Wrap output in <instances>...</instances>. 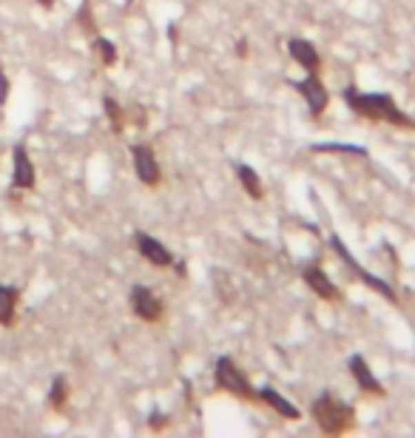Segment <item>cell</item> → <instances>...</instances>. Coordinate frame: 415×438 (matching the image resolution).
I'll list each match as a JSON object with an SVG mask.
<instances>
[{
  "mask_svg": "<svg viewBox=\"0 0 415 438\" xmlns=\"http://www.w3.org/2000/svg\"><path fill=\"white\" fill-rule=\"evenodd\" d=\"M344 103L367 120L393 123V126H401V128H415V120H409L407 114L389 100V94H361V91H356L350 86V88H344Z\"/></svg>",
  "mask_w": 415,
  "mask_h": 438,
  "instance_id": "cell-1",
  "label": "cell"
},
{
  "mask_svg": "<svg viewBox=\"0 0 415 438\" xmlns=\"http://www.w3.org/2000/svg\"><path fill=\"white\" fill-rule=\"evenodd\" d=\"M313 419L318 424L321 432H327V435H344V432H350L356 427V412L350 404H344L333 396H321L313 401Z\"/></svg>",
  "mask_w": 415,
  "mask_h": 438,
  "instance_id": "cell-2",
  "label": "cell"
},
{
  "mask_svg": "<svg viewBox=\"0 0 415 438\" xmlns=\"http://www.w3.org/2000/svg\"><path fill=\"white\" fill-rule=\"evenodd\" d=\"M214 373H216V384L227 393H234L239 399H247V401H256L259 399V390H253L250 381L245 379V373L239 370V364L227 356H219L216 364H214Z\"/></svg>",
  "mask_w": 415,
  "mask_h": 438,
  "instance_id": "cell-3",
  "label": "cell"
},
{
  "mask_svg": "<svg viewBox=\"0 0 415 438\" xmlns=\"http://www.w3.org/2000/svg\"><path fill=\"white\" fill-rule=\"evenodd\" d=\"M330 242H333V250H336V253H338V257H341V262H344V265H347L350 270H356V276H358V279H361V282H364L367 288H373L376 293H381L384 299H389V302H398V296H396V290H393V288H389V285H387L384 279H378V276H373L370 270H364V268H361V265L356 262V257H353V253H350L347 248H344V242H341L338 237H333Z\"/></svg>",
  "mask_w": 415,
  "mask_h": 438,
  "instance_id": "cell-4",
  "label": "cell"
},
{
  "mask_svg": "<svg viewBox=\"0 0 415 438\" xmlns=\"http://www.w3.org/2000/svg\"><path fill=\"white\" fill-rule=\"evenodd\" d=\"M131 308H134V313L140 316L143 321H159L165 316V305H163V299H159L151 288H145V285H134L131 288Z\"/></svg>",
  "mask_w": 415,
  "mask_h": 438,
  "instance_id": "cell-5",
  "label": "cell"
},
{
  "mask_svg": "<svg viewBox=\"0 0 415 438\" xmlns=\"http://www.w3.org/2000/svg\"><path fill=\"white\" fill-rule=\"evenodd\" d=\"M134 171H136V177H140V182H145L148 188H154V186H159L163 182V171H159V163H156V157H154V151H151V146H134Z\"/></svg>",
  "mask_w": 415,
  "mask_h": 438,
  "instance_id": "cell-6",
  "label": "cell"
},
{
  "mask_svg": "<svg viewBox=\"0 0 415 438\" xmlns=\"http://www.w3.org/2000/svg\"><path fill=\"white\" fill-rule=\"evenodd\" d=\"M12 163H14V168H12V188H17V191H32L34 182H37V177H34V166H32L29 151L23 148V146H14Z\"/></svg>",
  "mask_w": 415,
  "mask_h": 438,
  "instance_id": "cell-7",
  "label": "cell"
},
{
  "mask_svg": "<svg viewBox=\"0 0 415 438\" xmlns=\"http://www.w3.org/2000/svg\"><path fill=\"white\" fill-rule=\"evenodd\" d=\"M134 245H136V250H140L151 265H156V268H171V265H174V253H171L163 242H159V239H154L151 234L136 230V234H134Z\"/></svg>",
  "mask_w": 415,
  "mask_h": 438,
  "instance_id": "cell-8",
  "label": "cell"
},
{
  "mask_svg": "<svg viewBox=\"0 0 415 438\" xmlns=\"http://www.w3.org/2000/svg\"><path fill=\"white\" fill-rule=\"evenodd\" d=\"M296 88L302 91V97H305V103H307V108H310V114L313 117H321L325 114V108H327V88L321 86V80H318V74H307L302 83H296Z\"/></svg>",
  "mask_w": 415,
  "mask_h": 438,
  "instance_id": "cell-9",
  "label": "cell"
},
{
  "mask_svg": "<svg viewBox=\"0 0 415 438\" xmlns=\"http://www.w3.org/2000/svg\"><path fill=\"white\" fill-rule=\"evenodd\" d=\"M347 367H350V376L356 379V384L364 390V393H373V396H387V390H384V384L373 376V370H370V364H367V359L364 356H350V361H347Z\"/></svg>",
  "mask_w": 415,
  "mask_h": 438,
  "instance_id": "cell-10",
  "label": "cell"
},
{
  "mask_svg": "<svg viewBox=\"0 0 415 438\" xmlns=\"http://www.w3.org/2000/svg\"><path fill=\"white\" fill-rule=\"evenodd\" d=\"M287 52L293 54V60L305 68L307 74H318V68H321V57L316 52V46L310 40H302V37H293L287 43Z\"/></svg>",
  "mask_w": 415,
  "mask_h": 438,
  "instance_id": "cell-11",
  "label": "cell"
},
{
  "mask_svg": "<svg viewBox=\"0 0 415 438\" xmlns=\"http://www.w3.org/2000/svg\"><path fill=\"white\" fill-rule=\"evenodd\" d=\"M302 279H305V285L316 293V296H321V299H327V302H338L341 299V293H338V288L327 279L325 276V270L321 268H302Z\"/></svg>",
  "mask_w": 415,
  "mask_h": 438,
  "instance_id": "cell-12",
  "label": "cell"
},
{
  "mask_svg": "<svg viewBox=\"0 0 415 438\" xmlns=\"http://www.w3.org/2000/svg\"><path fill=\"white\" fill-rule=\"evenodd\" d=\"M17 302H20V288L17 285H0V325L3 328L14 325Z\"/></svg>",
  "mask_w": 415,
  "mask_h": 438,
  "instance_id": "cell-13",
  "label": "cell"
},
{
  "mask_svg": "<svg viewBox=\"0 0 415 438\" xmlns=\"http://www.w3.org/2000/svg\"><path fill=\"white\" fill-rule=\"evenodd\" d=\"M259 399H262L265 404H270V407L279 412V416H285L287 421H298V419H302V416H298V410H296L287 399H282L279 393H276L273 387H262V390H259Z\"/></svg>",
  "mask_w": 415,
  "mask_h": 438,
  "instance_id": "cell-14",
  "label": "cell"
},
{
  "mask_svg": "<svg viewBox=\"0 0 415 438\" xmlns=\"http://www.w3.org/2000/svg\"><path fill=\"white\" fill-rule=\"evenodd\" d=\"M234 171H236V179L242 182V188H245V194L250 197V199H262V179H259V174L253 171L250 166H245V163H236L234 166Z\"/></svg>",
  "mask_w": 415,
  "mask_h": 438,
  "instance_id": "cell-15",
  "label": "cell"
},
{
  "mask_svg": "<svg viewBox=\"0 0 415 438\" xmlns=\"http://www.w3.org/2000/svg\"><path fill=\"white\" fill-rule=\"evenodd\" d=\"M103 106H105V114H108V120H111V131L114 134H123V128H125V111L120 108V103L114 100V97H105Z\"/></svg>",
  "mask_w": 415,
  "mask_h": 438,
  "instance_id": "cell-16",
  "label": "cell"
},
{
  "mask_svg": "<svg viewBox=\"0 0 415 438\" xmlns=\"http://www.w3.org/2000/svg\"><path fill=\"white\" fill-rule=\"evenodd\" d=\"M65 401H68V381L63 376H57L49 390V404H52V410H63Z\"/></svg>",
  "mask_w": 415,
  "mask_h": 438,
  "instance_id": "cell-17",
  "label": "cell"
},
{
  "mask_svg": "<svg viewBox=\"0 0 415 438\" xmlns=\"http://www.w3.org/2000/svg\"><path fill=\"white\" fill-rule=\"evenodd\" d=\"M94 49H97V54L103 57L105 66H114V63H117V46H114L111 40L97 37V40H94Z\"/></svg>",
  "mask_w": 415,
  "mask_h": 438,
  "instance_id": "cell-18",
  "label": "cell"
},
{
  "mask_svg": "<svg viewBox=\"0 0 415 438\" xmlns=\"http://www.w3.org/2000/svg\"><path fill=\"white\" fill-rule=\"evenodd\" d=\"M316 151H341V154H367L364 148H356V146H333V143H327V146H316Z\"/></svg>",
  "mask_w": 415,
  "mask_h": 438,
  "instance_id": "cell-19",
  "label": "cell"
},
{
  "mask_svg": "<svg viewBox=\"0 0 415 438\" xmlns=\"http://www.w3.org/2000/svg\"><path fill=\"white\" fill-rule=\"evenodd\" d=\"M6 100H9V80L3 74V68H0V106H6Z\"/></svg>",
  "mask_w": 415,
  "mask_h": 438,
  "instance_id": "cell-20",
  "label": "cell"
},
{
  "mask_svg": "<svg viewBox=\"0 0 415 438\" xmlns=\"http://www.w3.org/2000/svg\"><path fill=\"white\" fill-rule=\"evenodd\" d=\"M154 430H163L165 424H168V416H163V412H154V416H151V421H148Z\"/></svg>",
  "mask_w": 415,
  "mask_h": 438,
  "instance_id": "cell-21",
  "label": "cell"
},
{
  "mask_svg": "<svg viewBox=\"0 0 415 438\" xmlns=\"http://www.w3.org/2000/svg\"><path fill=\"white\" fill-rule=\"evenodd\" d=\"M236 54H239V57H245V54H247V43H245V40H239V46H236Z\"/></svg>",
  "mask_w": 415,
  "mask_h": 438,
  "instance_id": "cell-22",
  "label": "cell"
},
{
  "mask_svg": "<svg viewBox=\"0 0 415 438\" xmlns=\"http://www.w3.org/2000/svg\"><path fill=\"white\" fill-rule=\"evenodd\" d=\"M52 3L54 0H40V6H45V9H52Z\"/></svg>",
  "mask_w": 415,
  "mask_h": 438,
  "instance_id": "cell-23",
  "label": "cell"
}]
</instances>
